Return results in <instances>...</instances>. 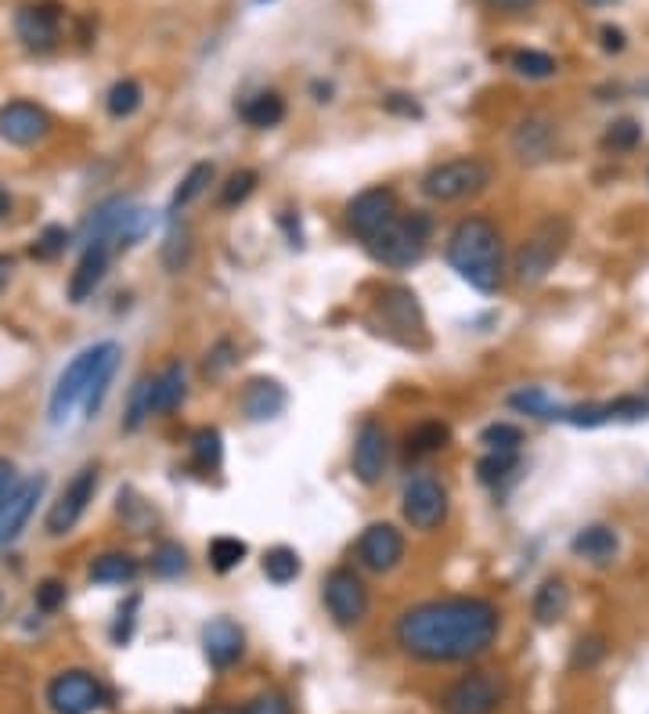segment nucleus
I'll use <instances>...</instances> for the list:
<instances>
[{
	"instance_id": "obj_16",
	"label": "nucleus",
	"mask_w": 649,
	"mask_h": 714,
	"mask_svg": "<svg viewBox=\"0 0 649 714\" xmlns=\"http://www.w3.org/2000/svg\"><path fill=\"white\" fill-rule=\"evenodd\" d=\"M405 559V534L393 524H372L358 538V563L372 574H390Z\"/></svg>"
},
{
	"instance_id": "obj_22",
	"label": "nucleus",
	"mask_w": 649,
	"mask_h": 714,
	"mask_svg": "<svg viewBox=\"0 0 649 714\" xmlns=\"http://www.w3.org/2000/svg\"><path fill=\"white\" fill-rule=\"evenodd\" d=\"M43 487H48V476L43 473L29 476V480L19 484V490H14L4 509H0V548L11 545L22 534V527L29 524V516L37 509V502L43 498Z\"/></svg>"
},
{
	"instance_id": "obj_47",
	"label": "nucleus",
	"mask_w": 649,
	"mask_h": 714,
	"mask_svg": "<svg viewBox=\"0 0 649 714\" xmlns=\"http://www.w3.org/2000/svg\"><path fill=\"white\" fill-rule=\"evenodd\" d=\"M234 357H239V350H234L231 339H220V344H213L210 350H206L202 376H206V379H220V376H228V368L234 365Z\"/></svg>"
},
{
	"instance_id": "obj_33",
	"label": "nucleus",
	"mask_w": 649,
	"mask_h": 714,
	"mask_svg": "<svg viewBox=\"0 0 649 714\" xmlns=\"http://www.w3.org/2000/svg\"><path fill=\"white\" fill-rule=\"evenodd\" d=\"M509 405L523 415H535V419H559V408H563V405H556L552 394L541 390V386H523L520 394L509 397Z\"/></svg>"
},
{
	"instance_id": "obj_25",
	"label": "nucleus",
	"mask_w": 649,
	"mask_h": 714,
	"mask_svg": "<svg viewBox=\"0 0 649 714\" xmlns=\"http://www.w3.org/2000/svg\"><path fill=\"white\" fill-rule=\"evenodd\" d=\"M120 344H101V354H98V365L91 371V383H87V394H83V419H94L106 405L109 397V386L116 379V371H120Z\"/></svg>"
},
{
	"instance_id": "obj_40",
	"label": "nucleus",
	"mask_w": 649,
	"mask_h": 714,
	"mask_svg": "<svg viewBox=\"0 0 649 714\" xmlns=\"http://www.w3.org/2000/svg\"><path fill=\"white\" fill-rule=\"evenodd\" d=\"M257 185H260V173L257 170H234L228 177V185L220 188V199H217L220 210H234V206H242L257 191Z\"/></svg>"
},
{
	"instance_id": "obj_43",
	"label": "nucleus",
	"mask_w": 649,
	"mask_h": 714,
	"mask_svg": "<svg viewBox=\"0 0 649 714\" xmlns=\"http://www.w3.org/2000/svg\"><path fill=\"white\" fill-rule=\"evenodd\" d=\"M480 444L487 452H520L523 444V429L512 423H491L480 429Z\"/></svg>"
},
{
	"instance_id": "obj_55",
	"label": "nucleus",
	"mask_w": 649,
	"mask_h": 714,
	"mask_svg": "<svg viewBox=\"0 0 649 714\" xmlns=\"http://www.w3.org/2000/svg\"><path fill=\"white\" fill-rule=\"evenodd\" d=\"M596 4H607V0H596Z\"/></svg>"
},
{
	"instance_id": "obj_49",
	"label": "nucleus",
	"mask_w": 649,
	"mask_h": 714,
	"mask_svg": "<svg viewBox=\"0 0 649 714\" xmlns=\"http://www.w3.org/2000/svg\"><path fill=\"white\" fill-rule=\"evenodd\" d=\"M66 595H69L66 582H58V577H43L33 592V603H37L40 614H54V609L66 606Z\"/></svg>"
},
{
	"instance_id": "obj_34",
	"label": "nucleus",
	"mask_w": 649,
	"mask_h": 714,
	"mask_svg": "<svg viewBox=\"0 0 649 714\" xmlns=\"http://www.w3.org/2000/svg\"><path fill=\"white\" fill-rule=\"evenodd\" d=\"M448 444H451V429H448L445 423H437V419H426V423H419V426L408 434V452H416V455L445 452Z\"/></svg>"
},
{
	"instance_id": "obj_8",
	"label": "nucleus",
	"mask_w": 649,
	"mask_h": 714,
	"mask_svg": "<svg viewBox=\"0 0 649 714\" xmlns=\"http://www.w3.org/2000/svg\"><path fill=\"white\" fill-rule=\"evenodd\" d=\"M506 701V678L498 672H469L440 696L445 714H495Z\"/></svg>"
},
{
	"instance_id": "obj_50",
	"label": "nucleus",
	"mask_w": 649,
	"mask_h": 714,
	"mask_svg": "<svg viewBox=\"0 0 649 714\" xmlns=\"http://www.w3.org/2000/svg\"><path fill=\"white\" fill-rule=\"evenodd\" d=\"M382 106H387V112H397V116H422V109L408 95H387L382 98Z\"/></svg>"
},
{
	"instance_id": "obj_12",
	"label": "nucleus",
	"mask_w": 649,
	"mask_h": 714,
	"mask_svg": "<svg viewBox=\"0 0 649 714\" xmlns=\"http://www.w3.org/2000/svg\"><path fill=\"white\" fill-rule=\"evenodd\" d=\"M401 513L416 530H437L448 519V490L433 476H416L408 480L401 495Z\"/></svg>"
},
{
	"instance_id": "obj_21",
	"label": "nucleus",
	"mask_w": 649,
	"mask_h": 714,
	"mask_svg": "<svg viewBox=\"0 0 649 714\" xmlns=\"http://www.w3.org/2000/svg\"><path fill=\"white\" fill-rule=\"evenodd\" d=\"M559 148V127L545 116H527L520 127L512 130V152L520 162H549Z\"/></svg>"
},
{
	"instance_id": "obj_7",
	"label": "nucleus",
	"mask_w": 649,
	"mask_h": 714,
	"mask_svg": "<svg viewBox=\"0 0 649 714\" xmlns=\"http://www.w3.org/2000/svg\"><path fill=\"white\" fill-rule=\"evenodd\" d=\"M43 701H48L51 714H94L109 704V690L101 686V678L94 672L69 667V672H58L48 682Z\"/></svg>"
},
{
	"instance_id": "obj_19",
	"label": "nucleus",
	"mask_w": 649,
	"mask_h": 714,
	"mask_svg": "<svg viewBox=\"0 0 649 714\" xmlns=\"http://www.w3.org/2000/svg\"><path fill=\"white\" fill-rule=\"evenodd\" d=\"M112 252H116V246L106 242V238H91V242H83V257H80L77 271H72V278H69V300L72 304H87V300H91L94 289L109 275Z\"/></svg>"
},
{
	"instance_id": "obj_54",
	"label": "nucleus",
	"mask_w": 649,
	"mask_h": 714,
	"mask_svg": "<svg viewBox=\"0 0 649 714\" xmlns=\"http://www.w3.org/2000/svg\"><path fill=\"white\" fill-rule=\"evenodd\" d=\"M11 214V196L8 191H0V217H8Z\"/></svg>"
},
{
	"instance_id": "obj_52",
	"label": "nucleus",
	"mask_w": 649,
	"mask_h": 714,
	"mask_svg": "<svg viewBox=\"0 0 649 714\" xmlns=\"http://www.w3.org/2000/svg\"><path fill=\"white\" fill-rule=\"evenodd\" d=\"M11 275H14V257L11 252H0V292L11 286Z\"/></svg>"
},
{
	"instance_id": "obj_45",
	"label": "nucleus",
	"mask_w": 649,
	"mask_h": 714,
	"mask_svg": "<svg viewBox=\"0 0 649 714\" xmlns=\"http://www.w3.org/2000/svg\"><path fill=\"white\" fill-rule=\"evenodd\" d=\"M69 242H72L69 228L48 225V228H43V231L33 238V257H37V260H58V257H62V252L69 249Z\"/></svg>"
},
{
	"instance_id": "obj_39",
	"label": "nucleus",
	"mask_w": 649,
	"mask_h": 714,
	"mask_svg": "<svg viewBox=\"0 0 649 714\" xmlns=\"http://www.w3.org/2000/svg\"><path fill=\"white\" fill-rule=\"evenodd\" d=\"M509 66L527 80H549V77H556V72H559L556 58L545 54V51H512Z\"/></svg>"
},
{
	"instance_id": "obj_3",
	"label": "nucleus",
	"mask_w": 649,
	"mask_h": 714,
	"mask_svg": "<svg viewBox=\"0 0 649 714\" xmlns=\"http://www.w3.org/2000/svg\"><path fill=\"white\" fill-rule=\"evenodd\" d=\"M570 238H573L570 217H563V214L545 217L541 225L523 238V246L516 249V260H512L516 281H523V286H541V281L556 271V264L563 260V252L570 249Z\"/></svg>"
},
{
	"instance_id": "obj_11",
	"label": "nucleus",
	"mask_w": 649,
	"mask_h": 714,
	"mask_svg": "<svg viewBox=\"0 0 649 714\" xmlns=\"http://www.w3.org/2000/svg\"><path fill=\"white\" fill-rule=\"evenodd\" d=\"M94 490H98V466H83V469L62 487V495H58V502L48 509V519H43V530H48L51 538H62V534H69V530L83 519L87 505L94 502Z\"/></svg>"
},
{
	"instance_id": "obj_53",
	"label": "nucleus",
	"mask_w": 649,
	"mask_h": 714,
	"mask_svg": "<svg viewBox=\"0 0 649 714\" xmlns=\"http://www.w3.org/2000/svg\"><path fill=\"white\" fill-rule=\"evenodd\" d=\"M487 4H495V8H530L535 0H487Z\"/></svg>"
},
{
	"instance_id": "obj_20",
	"label": "nucleus",
	"mask_w": 649,
	"mask_h": 714,
	"mask_svg": "<svg viewBox=\"0 0 649 714\" xmlns=\"http://www.w3.org/2000/svg\"><path fill=\"white\" fill-rule=\"evenodd\" d=\"M202 653H206V661H210V667H217V672H228L231 664H239L242 653H246L242 624L231 621V617H213L202 628Z\"/></svg>"
},
{
	"instance_id": "obj_51",
	"label": "nucleus",
	"mask_w": 649,
	"mask_h": 714,
	"mask_svg": "<svg viewBox=\"0 0 649 714\" xmlns=\"http://www.w3.org/2000/svg\"><path fill=\"white\" fill-rule=\"evenodd\" d=\"M602 51H625V33L617 26H602Z\"/></svg>"
},
{
	"instance_id": "obj_35",
	"label": "nucleus",
	"mask_w": 649,
	"mask_h": 714,
	"mask_svg": "<svg viewBox=\"0 0 649 714\" xmlns=\"http://www.w3.org/2000/svg\"><path fill=\"white\" fill-rule=\"evenodd\" d=\"M141 98H144V91H141L138 80H116L106 95V112L112 119H127L141 109Z\"/></svg>"
},
{
	"instance_id": "obj_36",
	"label": "nucleus",
	"mask_w": 649,
	"mask_h": 714,
	"mask_svg": "<svg viewBox=\"0 0 649 714\" xmlns=\"http://www.w3.org/2000/svg\"><path fill=\"white\" fill-rule=\"evenodd\" d=\"M149 415H152V379H138L134 386H130V397H127L123 429L127 434H138Z\"/></svg>"
},
{
	"instance_id": "obj_23",
	"label": "nucleus",
	"mask_w": 649,
	"mask_h": 714,
	"mask_svg": "<svg viewBox=\"0 0 649 714\" xmlns=\"http://www.w3.org/2000/svg\"><path fill=\"white\" fill-rule=\"evenodd\" d=\"M286 405H289V394H286V386L278 379L257 376V379L246 383L242 411H246L249 423H271V419H278V415L286 411Z\"/></svg>"
},
{
	"instance_id": "obj_48",
	"label": "nucleus",
	"mask_w": 649,
	"mask_h": 714,
	"mask_svg": "<svg viewBox=\"0 0 649 714\" xmlns=\"http://www.w3.org/2000/svg\"><path fill=\"white\" fill-rule=\"evenodd\" d=\"M138 609H141V595H127L116 609V624H112V643L123 646L130 643V635H134V624H138Z\"/></svg>"
},
{
	"instance_id": "obj_31",
	"label": "nucleus",
	"mask_w": 649,
	"mask_h": 714,
	"mask_svg": "<svg viewBox=\"0 0 649 714\" xmlns=\"http://www.w3.org/2000/svg\"><path fill=\"white\" fill-rule=\"evenodd\" d=\"M191 458L202 473H213L220 469V458H224V440H220V429L217 426H202L191 434Z\"/></svg>"
},
{
	"instance_id": "obj_5",
	"label": "nucleus",
	"mask_w": 649,
	"mask_h": 714,
	"mask_svg": "<svg viewBox=\"0 0 649 714\" xmlns=\"http://www.w3.org/2000/svg\"><path fill=\"white\" fill-rule=\"evenodd\" d=\"M495 181V167L483 156H455L422 173L419 191L430 202H462L487 191Z\"/></svg>"
},
{
	"instance_id": "obj_28",
	"label": "nucleus",
	"mask_w": 649,
	"mask_h": 714,
	"mask_svg": "<svg viewBox=\"0 0 649 714\" xmlns=\"http://www.w3.org/2000/svg\"><path fill=\"white\" fill-rule=\"evenodd\" d=\"M138 574H141V563L130 553H106L87 571V577H91L94 585H130L138 582Z\"/></svg>"
},
{
	"instance_id": "obj_14",
	"label": "nucleus",
	"mask_w": 649,
	"mask_h": 714,
	"mask_svg": "<svg viewBox=\"0 0 649 714\" xmlns=\"http://www.w3.org/2000/svg\"><path fill=\"white\" fill-rule=\"evenodd\" d=\"M649 415L646 397H617V400H592V405H567L559 408L556 423H570L581 429H596L607 423H636Z\"/></svg>"
},
{
	"instance_id": "obj_42",
	"label": "nucleus",
	"mask_w": 649,
	"mask_h": 714,
	"mask_svg": "<svg viewBox=\"0 0 649 714\" xmlns=\"http://www.w3.org/2000/svg\"><path fill=\"white\" fill-rule=\"evenodd\" d=\"M516 466H520V452H487L477 463V476L480 484H498L509 473H516Z\"/></svg>"
},
{
	"instance_id": "obj_6",
	"label": "nucleus",
	"mask_w": 649,
	"mask_h": 714,
	"mask_svg": "<svg viewBox=\"0 0 649 714\" xmlns=\"http://www.w3.org/2000/svg\"><path fill=\"white\" fill-rule=\"evenodd\" d=\"M376 318L382 321V333L393 336L397 344L405 347H426L430 336H426V315L419 296L408 286H387L376 296Z\"/></svg>"
},
{
	"instance_id": "obj_56",
	"label": "nucleus",
	"mask_w": 649,
	"mask_h": 714,
	"mask_svg": "<svg viewBox=\"0 0 649 714\" xmlns=\"http://www.w3.org/2000/svg\"><path fill=\"white\" fill-rule=\"evenodd\" d=\"M260 4H268V0H260Z\"/></svg>"
},
{
	"instance_id": "obj_30",
	"label": "nucleus",
	"mask_w": 649,
	"mask_h": 714,
	"mask_svg": "<svg viewBox=\"0 0 649 714\" xmlns=\"http://www.w3.org/2000/svg\"><path fill=\"white\" fill-rule=\"evenodd\" d=\"M263 577H268L271 585H292L300 577L303 571V563H300V553L297 548H289V545H274L263 553Z\"/></svg>"
},
{
	"instance_id": "obj_24",
	"label": "nucleus",
	"mask_w": 649,
	"mask_h": 714,
	"mask_svg": "<svg viewBox=\"0 0 649 714\" xmlns=\"http://www.w3.org/2000/svg\"><path fill=\"white\" fill-rule=\"evenodd\" d=\"M570 548H573V556L588 559L592 567H610L617 553H621V538H617V530L607 524H588L573 534Z\"/></svg>"
},
{
	"instance_id": "obj_13",
	"label": "nucleus",
	"mask_w": 649,
	"mask_h": 714,
	"mask_svg": "<svg viewBox=\"0 0 649 714\" xmlns=\"http://www.w3.org/2000/svg\"><path fill=\"white\" fill-rule=\"evenodd\" d=\"M14 37L22 40L26 51H51L62 37V8L54 0H40V4H22L14 11Z\"/></svg>"
},
{
	"instance_id": "obj_37",
	"label": "nucleus",
	"mask_w": 649,
	"mask_h": 714,
	"mask_svg": "<svg viewBox=\"0 0 649 714\" xmlns=\"http://www.w3.org/2000/svg\"><path fill=\"white\" fill-rule=\"evenodd\" d=\"M246 556H249V545L231 538V534H220V538L210 542V567L217 574H231L234 567H242Z\"/></svg>"
},
{
	"instance_id": "obj_38",
	"label": "nucleus",
	"mask_w": 649,
	"mask_h": 714,
	"mask_svg": "<svg viewBox=\"0 0 649 714\" xmlns=\"http://www.w3.org/2000/svg\"><path fill=\"white\" fill-rule=\"evenodd\" d=\"M152 574L162 577V582H173V577L188 574V553H184V545H177V542L156 545V553H152Z\"/></svg>"
},
{
	"instance_id": "obj_9",
	"label": "nucleus",
	"mask_w": 649,
	"mask_h": 714,
	"mask_svg": "<svg viewBox=\"0 0 649 714\" xmlns=\"http://www.w3.org/2000/svg\"><path fill=\"white\" fill-rule=\"evenodd\" d=\"M321 599H324V609H329V617L339 624V628H353V624H361L368 617V606H372L361 574H353L350 567H336L329 577H324Z\"/></svg>"
},
{
	"instance_id": "obj_26",
	"label": "nucleus",
	"mask_w": 649,
	"mask_h": 714,
	"mask_svg": "<svg viewBox=\"0 0 649 714\" xmlns=\"http://www.w3.org/2000/svg\"><path fill=\"white\" fill-rule=\"evenodd\" d=\"M188 397V371L181 361L162 365L152 376V415H170L184 405Z\"/></svg>"
},
{
	"instance_id": "obj_4",
	"label": "nucleus",
	"mask_w": 649,
	"mask_h": 714,
	"mask_svg": "<svg viewBox=\"0 0 649 714\" xmlns=\"http://www.w3.org/2000/svg\"><path fill=\"white\" fill-rule=\"evenodd\" d=\"M433 235V217L430 214H397L382 231L368 238V252L372 260L382 267H393V271H405V267L419 264L426 257V242Z\"/></svg>"
},
{
	"instance_id": "obj_10",
	"label": "nucleus",
	"mask_w": 649,
	"mask_h": 714,
	"mask_svg": "<svg viewBox=\"0 0 649 714\" xmlns=\"http://www.w3.org/2000/svg\"><path fill=\"white\" fill-rule=\"evenodd\" d=\"M98 354H101V344L80 350L66 365L62 376H58L54 390H51V400H48V423L51 426H66L72 408L83 405V394H87V383H91V371L98 365Z\"/></svg>"
},
{
	"instance_id": "obj_41",
	"label": "nucleus",
	"mask_w": 649,
	"mask_h": 714,
	"mask_svg": "<svg viewBox=\"0 0 649 714\" xmlns=\"http://www.w3.org/2000/svg\"><path fill=\"white\" fill-rule=\"evenodd\" d=\"M188 257H191V235H188V228L184 225H170V231H167V242H162V267L167 271H181V267L188 264Z\"/></svg>"
},
{
	"instance_id": "obj_1",
	"label": "nucleus",
	"mask_w": 649,
	"mask_h": 714,
	"mask_svg": "<svg viewBox=\"0 0 649 714\" xmlns=\"http://www.w3.org/2000/svg\"><path fill=\"white\" fill-rule=\"evenodd\" d=\"M501 632L495 603L473 595H451L405 609L397 617V646L426 664H466L483 657Z\"/></svg>"
},
{
	"instance_id": "obj_46",
	"label": "nucleus",
	"mask_w": 649,
	"mask_h": 714,
	"mask_svg": "<svg viewBox=\"0 0 649 714\" xmlns=\"http://www.w3.org/2000/svg\"><path fill=\"white\" fill-rule=\"evenodd\" d=\"M239 714H292V701L282 690H263L257 696H249Z\"/></svg>"
},
{
	"instance_id": "obj_17",
	"label": "nucleus",
	"mask_w": 649,
	"mask_h": 714,
	"mask_svg": "<svg viewBox=\"0 0 649 714\" xmlns=\"http://www.w3.org/2000/svg\"><path fill=\"white\" fill-rule=\"evenodd\" d=\"M48 133H51V116L40 106H33V101H8V106H0V138L8 145L29 148V145H40Z\"/></svg>"
},
{
	"instance_id": "obj_27",
	"label": "nucleus",
	"mask_w": 649,
	"mask_h": 714,
	"mask_svg": "<svg viewBox=\"0 0 649 714\" xmlns=\"http://www.w3.org/2000/svg\"><path fill=\"white\" fill-rule=\"evenodd\" d=\"M530 609H535V621L545 624V628H552V624L563 621L567 609H570V588H567L563 577H545L535 592Z\"/></svg>"
},
{
	"instance_id": "obj_32",
	"label": "nucleus",
	"mask_w": 649,
	"mask_h": 714,
	"mask_svg": "<svg viewBox=\"0 0 649 714\" xmlns=\"http://www.w3.org/2000/svg\"><path fill=\"white\" fill-rule=\"evenodd\" d=\"M213 185V162H196L188 173H184V181L177 185V191H173V202H170V210L173 214H181L184 206H191L206 188Z\"/></svg>"
},
{
	"instance_id": "obj_18",
	"label": "nucleus",
	"mask_w": 649,
	"mask_h": 714,
	"mask_svg": "<svg viewBox=\"0 0 649 714\" xmlns=\"http://www.w3.org/2000/svg\"><path fill=\"white\" fill-rule=\"evenodd\" d=\"M387 458H390V440H387V429H382L376 419L361 423L358 437H353V476H358L361 484L376 487L382 480V473H387Z\"/></svg>"
},
{
	"instance_id": "obj_29",
	"label": "nucleus",
	"mask_w": 649,
	"mask_h": 714,
	"mask_svg": "<svg viewBox=\"0 0 649 714\" xmlns=\"http://www.w3.org/2000/svg\"><path fill=\"white\" fill-rule=\"evenodd\" d=\"M242 119L257 130H271L286 119V98L278 91H263L257 98H249L242 106Z\"/></svg>"
},
{
	"instance_id": "obj_15",
	"label": "nucleus",
	"mask_w": 649,
	"mask_h": 714,
	"mask_svg": "<svg viewBox=\"0 0 649 714\" xmlns=\"http://www.w3.org/2000/svg\"><path fill=\"white\" fill-rule=\"evenodd\" d=\"M397 217V196L393 188H368L361 196H353L347 202V225L353 235H361L365 242L372 238L376 231H382Z\"/></svg>"
},
{
	"instance_id": "obj_2",
	"label": "nucleus",
	"mask_w": 649,
	"mask_h": 714,
	"mask_svg": "<svg viewBox=\"0 0 649 714\" xmlns=\"http://www.w3.org/2000/svg\"><path fill=\"white\" fill-rule=\"evenodd\" d=\"M448 264L477 292H498L501 278H506V246H501L495 220L480 214L459 220L448 238Z\"/></svg>"
},
{
	"instance_id": "obj_44",
	"label": "nucleus",
	"mask_w": 649,
	"mask_h": 714,
	"mask_svg": "<svg viewBox=\"0 0 649 714\" xmlns=\"http://www.w3.org/2000/svg\"><path fill=\"white\" fill-rule=\"evenodd\" d=\"M639 141H642V127L636 119H617V123H610L607 133H602V148H607V152H631V148H639Z\"/></svg>"
}]
</instances>
